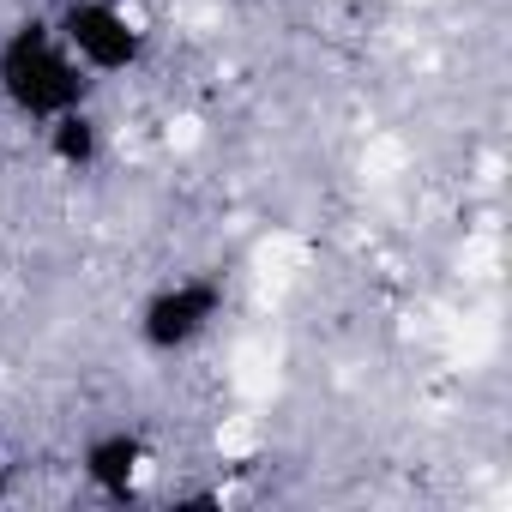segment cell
<instances>
[{
    "instance_id": "1",
    "label": "cell",
    "mask_w": 512,
    "mask_h": 512,
    "mask_svg": "<svg viewBox=\"0 0 512 512\" xmlns=\"http://www.w3.org/2000/svg\"><path fill=\"white\" fill-rule=\"evenodd\" d=\"M85 67L73 61V49L55 37V25L25 19L0 43V97H7L25 121H55L67 109H85Z\"/></svg>"
},
{
    "instance_id": "5",
    "label": "cell",
    "mask_w": 512,
    "mask_h": 512,
    "mask_svg": "<svg viewBox=\"0 0 512 512\" xmlns=\"http://www.w3.org/2000/svg\"><path fill=\"white\" fill-rule=\"evenodd\" d=\"M49 151H55L67 169H85V163L97 157V121H91L85 109L55 115V121H49Z\"/></svg>"
},
{
    "instance_id": "6",
    "label": "cell",
    "mask_w": 512,
    "mask_h": 512,
    "mask_svg": "<svg viewBox=\"0 0 512 512\" xmlns=\"http://www.w3.org/2000/svg\"><path fill=\"white\" fill-rule=\"evenodd\" d=\"M0 500H7V464H0Z\"/></svg>"
},
{
    "instance_id": "3",
    "label": "cell",
    "mask_w": 512,
    "mask_h": 512,
    "mask_svg": "<svg viewBox=\"0 0 512 512\" xmlns=\"http://www.w3.org/2000/svg\"><path fill=\"white\" fill-rule=\"evenodd\" d=\"M217 308H223L217 278H175L139 308V344L157 350V356H175V350H187V344H199L211 332Z\"/></svg>"
},
{
    "instance_id": "2",
    "label": "cell",
    "mask_w": 512,
    "mask_h": 512,
    "mask_svg": "<svg viewBox=\"0 0 512 512\" xmlns=\"http://www.w3.org/2000/svg\"><path fill=\"white\" fill-rule=\"evenodd\" d=\"M55 37L73 49L85 73H127L145 61V31L109 0H67L55 19Z\"/></svg>"
},
{
    "instance_id": "4",
    "label": "cell",
    "mask_w": 512,
    "mask_h": 512,
    "mask_svg": "<svg viewBox=\"0 0 512 512\" xmlns=\"http://www.w3.org/2000/svg\"><path fill=\"white\" fill-rule=\"evenodd\" d=\"M139 464H145V440L127 434V428H109V434H97V440L85 446V476H91V488L109 494V500H127V494H133Z\"/></svg>"
}]
</instances>
